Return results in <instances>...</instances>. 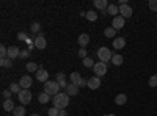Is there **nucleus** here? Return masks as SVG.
<instances>
[{"label": "nucleus", "mask_w": 157, "mask_h": 116, "mask_svg": "<svg viewBox=\"0 0 157 116\" xmlns=\"http://www.w3.org/2000/svg\"><path fill=\"white\" fill-rule=\"evenodd\" d=\"M82 63H83V66H85V68H94V64H96V63H94L93 60H91L90 57H86Z\"/></svg>", "instance_id": "nucleus-28"}, {"label": "nucleus", "mask_w": 157, "mask_h": 116, "mask_svg": "<svg viewBox=\"0 0 157 116\" xmlns=\"http://www.w3.org/2000/svg\"><path fill=\"white\" fill-rule=\"evenodd\" d=\"M36 80L38 82H43V83L49 82V72L46 69H43V68H39V71L36 72Z\"/></svg>", "instance_id": "nucleus-8"}, {"label": "nucleus", "mask_w": 157, "mask_h": 116, "mask_svg": "<svg viewBox=\"0 0 157 116\" xmlns=\"http://www.w3.org/2000/svg\"><path fill=\"white\" fill-rule=\"evenodd\" d=\"M64 77H66V75H64L63 72H58V74H57V82H61V80H64Z\"/></svg>", "instance_id": "nucleus-36"}, {"label": "nucleus", "mask_w": 157, "mask_h": 116, "mask_svg": "<svg viewBox=\"0 0 157 116\" xmlns=\"http://www.w3.org/2000/svg\"><path fill=\"white\" fill-rule=\"evenodd\" d=\"M30 116H39V114H38V113H33V114H30Z\"/></svg>", "instance_id": "nucleus-41"}, {"label": "nucleus", "mask_w": 157, "mask_h": 116, "mask_svg": "<svg viewBox=\"0 0 157 116\" xmlns=\"http://www.w3.org/2000/svg\"><path fill=\"white\" fill-rule=\"evenodd\" d=\"M13 114H14V116H24V114H25V108H24V105L16 107L14 111H13Z\"/></svg>", "instance_id": "nucleus-29"}, {"label": "nucleus", "mask_w": 157, "mask_h": 116, "mask_svg": "<svg viewBox=\"0 0 157 116\" xmlns=\"http://www.w3.org/2000/svg\"><path fill=\"white\" fill-rule=\"evenodd\" d=\"M11 91H8V89H3V91H2V96L5 97V99H11Z\"/></svg>", "instance_id": "nucleus-34"}, {"label": "nucleus", "mask_w": 157, "mask_h": 116, "mask_svg": "<svg viewBox=\"0 0 157 116\" xmlns=\"http://www.w3.org/2000/svg\"><path fill=\"white\" fill-rule=\"evenodd\" d=\"M124 24H126V19L121 17V16L113 17V22H112V25H113V28H115V30H121V28L124 27Z\"/></svg>", "instance_id": "nucleus-11"}, {"label": "nucleus", "mask_w": 157, "mask_h": 116, "mask_svg": "<svg viewBox=\"0 0 157 116\" xmlns=\"http://www.w3.org/2000/svg\"><path fill=\"white\" fill-rule=\"evenodd\" d=\"M66 94H68V96H77V94H78V86L74 85V83H69V85L66 86Z\"/></svg>", "instance_id": "nucleus-15"}, {"label": "nucleus", "mask_w": 157, "mask_h": 116, "mask_svg": "<svg viewBox=\"0 0 157 116\" xmlns=\"http://www.w3.org/2000/svg\"><path fill=\"white\" fill-rule=\"evenodd\" d=\"M86 19L88 21H91V22H94V21H98V13L96 11H86Z\"/></svg>", "instance_id": "nucleus-26"}, {"label": "nucleus", "mask_w": 157, "mask_h": 116, "mask_svg": "<svg viewBox=\"0 0 157 116\" xmlns=\"http://www.w3.org/2000/svg\"><path fill=\"white\" fill-rule=\"evenodd\" d=\"M58 83H60V88H66V86L69 85L66 80H61V82H58Z\"/></svg>", "instance_id": "nucleus-38"}, {"label": "nucleus", "mask_w": 157, "mask_h": 116, "mask_svg": "<svg viewBox=\"0 0 157 116\" xmlns=\"http://www.w3.org/2000/svg\"><path fill=\"white\" fill-rule=\"evenodd\" d=\"M123 55H120V54H115L113 57H112V63L115 64V66H121L123 64Z\"/></svg>", "instance_id": "nucleus-21"}, {"label": "nucleus", "mask_w": 157, "mask_h": 116, "mask_svg": "<svg viewBox=\"0 0 157 116\" xmlns=\"http://www.w3.org/2000/svg\"><path fill=\"white\" fill-rule=\"evenodd\" d=\"M27 71L29 72H38L39 71V66H38V63H35V61H32V63H27Z\"/></svg>", "instance_id": "nucleus-22"}, {"label": "nucleus", "mask_w": 157, "mask_h": 116, "mask_svg": "<svg viewBox=\"0 0 157 116\" xmlns=\"http://www.w3.org/2000/svg\"><path fill=\"white\" fill-rule=\"evenodd\" d=\"M148 83H149L151 88H155V86H157V74L152 75V77H149V82H148Z\"/></svg>", "instance_id": "nucleus-31"}, {"label": "nucleus", "mask_w": 157, "mask_h": 116, "mask_svg": "<svg viewBox=\"0 0 157 116\" xmlns=\"http://www.w3.org/2000/svg\"><path fill=\"white\" fill-rule=\"evenodd\" d=\"M19 57H21V49L19 47H16V46L8 47V58L14 60V58H19Z\"/></svg>", "instance_id": "nucleus-12"}, {"label": "nucleus", "mask_w": 157, "mask_h": 116, "mask_svg": "<svg viewBox=\"0 0 157 116\" xmlns=\"http://www.w3.org/2000/svg\"><path fill=\"white\" fill-rule=\"evenodd\" d=\"M19 100H21V105H27L32 102V93H30V89H22V91L17 94Z\"/></svg>", "instance_id": "nucleus-5"}, {"label": "nucleus", "mask_w": 157, "mask_h": 116, "mask_svg": "<svg viewBox=\"0 0 157 116\" xmlns=\"http://www.w3.org/2000/svg\"><path fill=\"white\" fill-rule=\"evenodd\" d=\"M112 57H113V54L110 52V49H109V47H101V49L98 50V58H99L102 63L110 61Z\"/></svg>", "instance_id": "nucleus-3"}, {"label": "nucleus", "mask_w": 157, "mask_h": 116, "mask_svg": "<svg viewBox=\"0 0 157 116\" xmlns=\"http://www.w3.org/2000/svg\"><path fill=\"white\" fill-rule=\"evenodd\" d=\"M10 91L14 93V94H19V93L22 91V88H21L19 83H11V85H10Z\"/></svg>", "instance_id": "nucleus-24"}, {"label": "nucleus", "mask_w": 157, "mask_h": 116, "mask_svg": "<svg viewBox=\"0 0 157 116\" xmlns=\"http://www.w3.org/2000/svg\"><path fill=\"white\" fill-rule=\"evenodd\" d=\"M38 100H39V102H41V104H47V102L50 100V96H49L47 93H44V91H43L41 94H39V96H38Z\"/></svg>", "instance_id": "nucleus-25"}, {"label": "nucleus", "mask_w": 157, "mask_h": 116, "mask_svg": "<svg viewBox=\"0 0 157 116\" xmlns=\"http://www.w3.org/2000/svg\"><path fill=\"white\" fill-rule=\"evenodd\" d=\"M78 57H80L82 60H85L86 58V50L85 49H80V50H78Z\"/></svg>", "instance_id": "nucleus-35"}, {"label": "nucleus", "mask_w": 157, "mask_h": 116, "mask_svg": "<svg viewBox=\"0 0 157 116\" xmlns=\"http://www.w3.org/2000/svg\"><path fill=\"white\" fill-rule=\"evenodd\" d=\"M32 83H33V80H32L30 75H24V77H21V80H19V85H21L22 89H29L32 86Z\"/></svg>", "instance_id": "nucleus-9"}, {"label": "nucleus", "mask_w": 157, "mask_h": 116, "mask_svg": "<svg viewBox=\"0 0 157 116\" xmlns=\"http://www.w3.org/2000/svg\"><path fill=\"white\" fill-rule=\"evenodd\" d=\"M116 32H118V30H115L113 27H107L105 30H104V35H105L107 38H115V36H116Z\"/></svg>", "instance_id": "nucleus-23"}, {"label": "nucleus", "mask_w": 157, "mask_h": 116, "mask_svg": "<svg viewBox=\"0 0 157 116\" xmlns=\"http://www.w3.org/2000/svg\"><path fill=\"white\" fill-rule=\"evenodd\" d=\"M124 46H126V39H124L123 36H121V38H115V39H113V49H116V50H123Z\"/></svg>", "instance_id": "nucleus-14"}, {"label": "nucleus", "mask_w": 157, "mask_h": 116, "mask_svg": "<svg viewBox=\"0 0 157 116\" xmlns=\"http://www.w3.org/2000/svg\"><path fill=\"white\" fill-rule=\"evenodd\" d=\"M33 44H35V47L36 49H39V50H43V49H46V46H47V43H46V38H44V35L43 33H39L36 38H35V41H33Z\"/></svg>", "instance_id": "nucleus-7"}, {"label": "nucleus", "mask_w": 157, "mask_h": 116, "mask_svg": "<svg viewBox=\"0 0 157 116\" xmlns=\"http://www.w3.org/2000/svg\"><path fill=\"white\" fill-rule=\"evenodd\" d=\"M120 16L124 17V19L130 17V16H132V8H130L127 3H126V5H121V6H120Z\"/></svg>", "instance_id": "nucleus-10"}, {"label": "nucleus", "mask_w": 157, "mask_h": 116, "mask_svg": "<svg viewBox=\"0 0 157 116\" xmlns=\"http://www.w3.org/2000/svg\"><path fill=\"white\" fill-rule=\"evenodd\" d=\"M94 6H96L98 9H101V11L105 13V9L109 8V2H107V0H94Z\"/></svg>", "instance_id": "nucleus-16"}, {"label": "nucleus", "mask_w": 157, "mask_h": 116, "mask_svg": "<svg viewBox=\"0 0 157 116\" xmlns=\"http://www.w3.org/2000/svg\"><path fill=\"white\" fill-rule=\"evenodd\" d=\"M66 114H68L66 110H60V114H58V116H66Z\"/></svg>", "instance_id": "nucleus-40"}, {"label": "nucleus", "mask_w": 157, "mask_h": 116, "mask_svg": "<svg viewBox=\"0 0 157 116\" xmlns=\"http://www.w3.org/2000/svg\"><path fill=\"white\" fill-rule=\"evenodd\" d=\"M47 114H49V116H58V114H60V110L55 108V107H52V108H49Z\"/></svg>", "instance_id": "nucleus-32"}, {"label": "nucleus", "mask_w": 157, "mask_h": 116, "mask_svg": "<svg viewBox=\"0 0 157 116\" xmlns=\"http://www.w3.org/2000/svg\"><path fill=\"white\" fill-rule=\"evenodd\" d=\"M2 107H3L5 111H14V108H16V107H14V102H13L11 99H5Z\"/></svg>", "instance_id": "nucleus-17"}, {"label": "nucleus", "mask_w": 157, "mask_h": 116, "mask_svg": "<svg viewBox=\"0 0 157 116\" xmlns=\"http://www.w3.org/2000/svg\"><path fill=\"white\" fill-rule=\"evenodd\" d=\"M148 6H149V9H152V11H157V0H149Z\"/></svg>", "instance_id": "nucleus-33"}, {"label": "nucleus", "mask_w": 157, "mask_h": 116, "mask_svg": "<svg viewBox=\"0 0 157 116\" xmlns=\"http://www.w3.org/2000/svg\"><path fill=\"white\" fill-rule=\"evenodd\" d=\"M71 83H74V85H77L78 88H82V86H85V85H88V80H85V79H82V75L78 74V72H72L71 75Z\"/></svg>", "instance_id": "nucleus-4"}, {"label": "nucleus", "mask_w": 157, "mask_h": 116, "mask_svg": "<svg viewBox=\"0 0 157 116\" xmlns=\"http://www.w3.org/2000/svg\"><path fill=\"white\" fill-rule=\"evenodd\" d=\"M29 55H30L29 50H21V58H27Z\"/></svg>", "instance_id": "nucleus-37"}, {"label": "nucleus", "mask_w": 157, "mask_h": 116, "mask_svg": "<svg viewBox=\"0 0 157 116\" xmlns=\"http://www.w3.org/2000/svg\"><path fill=\"white\" fill-rule=\"evenodd\" d=\"M107 116H115V114H107Z\"/></svg>", "instance_id": "nucleus-42"}, {"label": "nucleus", "mask_w": 157, "mask_h": 116, "mask_svg": "<svg viewBox=\"0 0 157 116\" xmlns=\"http://www.w3.org/2000/svg\"><path fill=\"white\" fill-rule=\"evenodd\" d=\"M90 89H98L99 86H101V79L99 77H91V79H88V85H86Z\"/></svg>", "instance_id": "nucleus-13"}, {"label": "nucleus", "mask_w": 157, "mask_h": 116, "mask_svg": "<svg viewBox=\"0 0 157 116\" xmlns=\"http://www.w3.org/2000/svg\"><path fill=\"white\" fill-rule=\"evenodd\" d=\"M30 30H32L33 33H39V32H41V25H39L38 22H33V24L30 25Z\"/></svg>", "instance_id": "nucleus-30"}, {"label": "nucleus", "mask_w": 157, "mask_h": 116, "mask_svg": "<svg viewBox=\"0 0 157 116\" xmlns=\"http://www.w3.org/2000/svg\"><path fill=\"white\" fill-rule=\"evenodd\" d=\"M127 102V96L126 94H118L116 97H115V104L116 105H124Z\"/></svg>", "instance_id": "nucleus-20"}, {"label": "nucleus", "mask_w": 157, "mask_h": 116, "mask_svg": "<svg viewBox=\"0 0 157 116\" xmlns=\"http://www.w3.org/2000/svg\"><path fill=\"white\" fill-rule=\"evenodd\" d=\"M52 102H54V107H55V108L64 110V108L69 105V96H68L66 93H58L57 96H54Z\"/></svg>", "instance_id": "nucleus-1"}, {"label": "nucleus", "mask_w": 157, "mask_h": 116, "mask_svg": "<svg viewBox=\"0 0 157 116\" xmlns=\"http://www.w3.org/2000/svg\"><path fill=\"white\" fill-rule=\"evenodd\" d=\"M11 61H13L11 58H2V60H0V64H2V68H11L13 66Z\"/></svg>", "instance_id": "nucleus-27"}, {"label": "nucleus", "mask_w": 157, "mask_h": 116, "mask_svg": "<svg viewBox=\"0 0 157 116\" xmlns=\"http://www.w3.org/2000/svg\"><path fill=\"white\" fill-rule=\"evenodd\" d=\"M77 41H78V44H80V47H82V49H85V47H86V44L90 43V36H88L86 33H82L80 36H78V39H77Z\"/></svg>", "instance_id": "nucleus-18"}, {"label": "nucleus", "mask_w": 157, "mask_h": 116, "mask_svg": "<svg viewBox=\"0 0 157 116\" xmlns=\"http://www.w3.org/2000/svg\"><path fill=\"white\" fill-rule=\"evenodd\" d=\"M25 38H27V36H25V33H19L17 35V39H21V41H25Z\"/></svg>", "instance_id": "nucleus-39"}, {"label": "nucleus", "mask_w": 157, "mask_h": 116, "mask_svg": "<svg viewBox=\"0 0 157 116\" xmlns=\"http://www.w3.org/2000/svg\"><path fill=\"white\" fill-rule=\"evenodd\" d=\"M105 13H107V14H110V16H115L116 17V14L120 13V8H118L116 5H109V8L105 9Z\"/></svg>", "instance_id": "nucleus-19"}, {"label": "nucleus", "mask_w": 157, "mask_h": 116, "mask_svg": "<svg viewBox=\"0 0 157 116\" xmlns=\"http://www.w3.org/2000/svg\"><path fill=\"white\" fill-rule=\"evenodd\" d=\"M93 71H94V74H96V77H101V75H105L107 74V63H96L94 64V68H93Z\"/></svg>", "instance_id": "nucleus-6"}, {"label": "nucleus", "mask_w": 157, "mask_h": 116, "mask_svg": "<svg viewBox=\"0 0 157 116\" xmlns=\"http://www.w3.org/2000/svg\"><path fill=\"white\" fill-rule=\"evenodd\" d=\"M44 93H47L49 96H57L60 93V83L55 80V82H46L44 83Z\"/></svg>", "instance_id": "nucleus-2"}]
</instances>
